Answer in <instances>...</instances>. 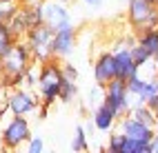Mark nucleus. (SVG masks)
<instances>
[{
	"label": "nucleus",
	"mask_w": 158,
	"mask_h": 153,
	"mask_svg": "<svg viewBox=\"0 0 158 153\" xmlns=\"http://www.w3.org/2000/svg\"><path fill=\"white\" fill-rule=\"evenodd\" d=\"M34 62L36 60H34V53H31L27 40H23V38L16 40L2 53V80H0V87L18 89L25 82V76Z\"/></svg>",
	"instance_id": "1"
},
{
	"label": "nucleus",
	"mask_w": 158,
	"mask_h": 153,
	"mask_svg": "<svg viewBox=\"0 0 158 153\" xmlns=\"http://www.w3.org/2000/svg\"><path fill=\"white\" fill-rule=\"evenodd\" d=\"M62 82H65V76H62V62L60 58H51L47 62L40 65V73H38V96L40 102L47 107H51L60 96Z\"/></svg>",
	"instance_id": "2"
},
{
	"label": "nucleus",
	"mask_w": 158,
	"mask_h": 153,
	"mask_svg": "<svg viewBox=\"0 0 158 153\" xmlns=\"http://www.w3.org/2000/svg\"><path fill=\"white\" fill-rule=\"evenodd\" d=\"M54 33H56V29H51L47 22L36 25L27 31L25 40H27V45L31 49V53H34L36 62L43 65V62L54 58Z\"/></svg>",
	"instance_id": "3"
},
{
	"label": "nucleus",
	"mask_w": 158,
	"mask_h": 153,
	"mask_svg": "<svg viewBox=\"0 0 158 153\" xmlns=\"http://www.w3.org/2000/svg\"><path fill=\"white\" fill-rule=\"evenodd\" d=\"M127 20L134 31L158 27V2H154V0H127Z\"/></svg>",
	"instance_id": "4"
},
{
	"label": "nucleus",
	"mask_w": 158,
	"mask_h": 153,
	"mask_svg": "<svg viewBox=\"0 0 158 153\" xmlns=\"http://www.w3.org/2000/svg\"><path fill=\"white\" fill-rule=\"evenodd\" d=\"M31 138V127L25 116H14L11 120L2 127L0 133V147L7 151H18L23 144H27Z\"/></svg>",
	"instance_id": "5"
},
{
	"label": "nucleus",
	"mask_w": 158,
	"mask_h": 153,
	"mask_svg": "<svg viewBox=\"0 0 158 153\" xmlns=\"http://www.w3.org/2000/svg\"><path fill=\"white\" fill-rule=\"evenodd\" d=\"M131 93H129V87H127V80L125 78H114L109 84H105V102L114 109V113L123 118L129 113L131 109Z\"/></svg>",
	"instance_id": "6"
},
{
	"label": "nucleus",
	"mask_w": 158,
	"mask_h": 153,
	"mask_svg": "<svg viewBox=\"0 0 158 153\" xmlns=\"http://www.w3.org/2000/svg\"><path fill=\"white\" fill-rule=\"evenodd\" d=\"M136 40H118L114 47V56H116V65H118V78L131 80L136 76H140V67L134 62L131 56V45Z\"/></svg>",
	"instance_id": "7"
},
{
	"label": "nucleus",
	"mask_w": 158,
	"mask_h": 153,
	"mask_svg": "<svg viewBox=\"0 0 158 153\" xmlns=\"http://www.w3.org/2000/svg\"><path fill=\"white\" fill-rule=\"evenodd\" d=\"M40 107V100L27 89H14L7 98V109L11 111L14 116H29Z\"/></svg>",
	"instance_id": "8"
},
{
	"label": "nucleus",
	"mask_w": 158,
	"mask_h": 153,
	"mask_svg": "<svg viewBox=\"0 0 158 153\" xmlns=\"http://www.w3.org/2000/svg\"><path fill=\"white\" fill-rule=\"evenodd\" d=\"M114 78H118V65H116L114 51H102L94 62V82L105 87L109 84Z\"/></svg>",
	"instance_id": "9"
},
{
	"label": "nucleus",
	"mask_w": 158,
	"mask_h": 153,
	"mask_svg": "<svg viewBox=\"0 0 158 153\" xmlns=\"http://www.w3.org/2000/svg\"><path fill=\"white\" fill-rule=\"evenodd\" d=\"M76 42H78V31H76L73 25L56 29V33H54V58H60V60L69 58L71 51L76 49Z\"/></svg>",
	"instance_id": "10"
},
{
	"label": "nucleus",
	"mask_w": 158,
	"mask_h": 153,
	"mask_svg": "<svg viewBox=\"0 0 158 153\" xmlns=\"http://www.w3.org/2000/svg\"><path fill=\"white\" fill-rule=\"evenodd\" d=\"M45 22L51 29H62V27L73 25V18H71V11L67 9L65 2L47 0V2H45Z\"/></svg>",
	"instance_id": "11"
},
{
	"label": "nucleus",
	"mask_w": 158,
	"mask_h": 153,
	"mask_svg": "<svg viewBox=\"0 0 158 153\" xmlns=\"http://www.w3.org/2000/svg\"><path fill=\"white\" fill-rule=\"evenodd\" d=\"M127 87H129V93L136 102H149L154 96H158V78H143V76H136L131 80H127Z\"/></svg>",
	"instance_id": "12"
},
{
	"label": "nucleus",
	"mask_w": 158,
	"mask_h": 153,
	"mask_svg": "<svg viewBox=\"0 0 158 153\" xmlns=\"http://www.w3.org/2000/svg\"><path fill=\"white\" fill-rule=\"evenodd\" d=\"M118 124H120V131L125 135H129V138H136V140H145V142H152V138L156 135V129L152 124H145V122L140 120H136L134 116H123L118 120Z\"/></svg>",
	"instance_id": "13"
},
{
	"label": "nucleus",
	"mask_w": 158,
	"mask_h": 153,
	"mask_svg": "<svg viewBox=\"0 0 158 153\" xmlns=\"http://www.w3.org/2000/svg\"><path fill=\"white\" fill-rule=\"evenodd\" d=\"M91 120H94V124H96L98 131H114L116 127V122H118L120 118L114 113V109L107 104V102H100L98 107H94V113H91Z\"/></svg>",
	"instance_id": "14"
},
{
	"label": "nucleus",
	"mask_w": 158,
	"mask_h": 153,
	"mask_svg": "<svg viewBox=\"0 0 158 153\" xmlns=\"http://www.w3.org/2000/svg\"><path fill=\"white\" fill-rule=\"evenodd\" d=\"M136 42L143 45L145 49H149L152 53H158V27H149V29H140L136 31Z\"/></svg>",
	"instance_id": "15"
},
{
	"label": "nucleus",
	"mask_w": 158,
	"mask_h": 153,
	"mask_svg": "<svg viewBox=\"0 0 158 153\" xmlns=\"http://www.w3.org/2000/svg\"><path fill=\"white\" fill-rule=\"evenodd\" d=\"M9 27L14 29V33L18 38H25L27 31L31 29V22H29V18H27V11H25V7H20V11L9 20Z\"/></svg>",
	"instance_id": "16"
},
{
	"label": "nucleus",
	"mask_w": 158,
	"mask_h": 153,
	"mask_svg": "<svg viewBox=\"0 0 158 153\" xmlns=\"http://www.w3.org/2000/svg\"><path fill=\"white\" fill-rule=\"evenodd\" d=\"M16 40H20V38L14 33V29L9 27V22H2V20H0V56H2Z\"/></svg>",
	"instance_id": "17"
},
{
	"label": "nucleus",
	"mask_w": 158,
	"mask_h": 153,
	"mask_svg": "<svg viewBox=\"0 0 158 153\" xmlns=\"http://www.w3.org/2000/svg\"><path fill=\"white\" fill-rule=\"evenodd\" d=\"M131 56H134V62L138 65L140 69H143L145 65H152V62H154V53H152L149 49H145L143 45H138V42L131 45Z\"/></svg>",
	"instance_id": "18"
},
{
	"label": "nucleus",
	"mask_w": 158,
	"mask_h": 153,
	"mask_svg": "<svg viewBox=\"0 0 158 153\" xmlns=\"http://www.w3.org/2000/svg\"><path fill=\"white\" fill-rule=\"evenodd\" d=\"M120 153H152L149 149V142L145 140H136V138H125V144H123V151Z\"/></svg>",
	"instance_id": "19"
},
{
	"label": "nucleus",
	"mask_w": 158,
	"mask_h": 153,
	"mask_svg": "<svg viewBox=\"0 0 158 153\" xmlns=\"http://www.w3.org/2000/svg\"><path fill=\"white\" fill-rule=\"evenodd\" d=\"M87 129H85V124H78L76 127V135H73V140H71V151H87L89 149V144H87Z\"/></svg>",
	"instance_id": "20"
},
{
	"label": "nucleus",
	"mask_w": 158,
	"mask_h": 153,
	"mask_svg": "<svg viewBox=\"0 0 158 153\" xmlns=\"http://www.w3.org/2000/svg\"><path fill=\"white\" fill-rule=\"evenodd\" d=\"M78 98V84L76 82H71V80H65L62 82V89H60V96H58V100L60 102H73Z\"/></svg>",
	"instance_id": "21"
},
{
	"label": "nucleus",
	"mask_w": 158,
	"mask_h": 153,
	"mask_svg": "<svg viewBox=\"0 0 158 153\" xmlns=\"http://www.w3.org/2000/svg\"><path fill=\"white\" fill-rule=\"evenodd\" d=\"M18 11H20V5L18 2H11V0L0 2V20H2V22H9Z\"/></svg>",
	"instance_id": "22"
},
{
	"label": "nucleus",
	"mask_w": 158,
	"mask_h": 153,
	"mask_svg": "<svg viewBox=\"0 0 158 153\" xmlns=\"http://www.w3.org/2000/svg\"><path fill=\"white\" fill-rule=\"evenodd\" d=\"M125 135L123 131L118 129V131H109V151H114V153H120L123 151V144H125Z\"/></svg>",
	"instance_id": "23"
},
{
	"label": "nucleus",
	"mask_w": 158,
	"mask_h": 153,
	"mask_svg": "<svg viewBox=\"0 0 158 153\" xmlns=\"http://www.w3.org/2000/svg\"><path fill=\"white\" fill-rule=\"evenodd\" d=\"M27 151L29 153H43L45 151V140L40 135H31L29 142H27Z\"/></svg>",
	"instance_id": "24"
},
{
	"label": "nucleus",
	"mask_w": 158,
	"mask_h": 153,
	"mask_svg": "<svg viewBox=\"0 0 158 153\" xmlns=\"http://www.w3.org/2000/svg\"><path fill=\"white\" fill-rule=\"evenodd\" d=\"M62 76L65 80H71V82H78V69L71 62H62Z\"/></svg>",
	"instance_id": "25"
},
{
	"label": "nucleus",
	"mask_w": 158,
	"mask_h": 153,
	"mask_svg": "<svg viewBox=\"0 0 158 153\" xmlns=\"http://www.w3.org/2000/svg\"><path fill=\"white\" fill-rule=\"evenodd\" d=\"M82 2H85L87 7H91V9H98V7L105 2V0H82Z\"/></svg>",
	"instance_id": "26"
},
{
	"label": "nucleus",
	"mask_w": 158,
	"mask_h": 153,
	"mask_svg": "<svg viewBox=\"0 0 158 153\" xmlns=\"http://www.w3.org/2000/svg\"><path fill=\"white\" fill-rule=\"evenodd\" d=\"M149 149H152V153H158V133L152 138V142H149Z\"/></svg>",
	"instance_id": "27"
},
{
	"label": "nucleus",
	"mask_w": 158,
	"mask_h": 153,
	"mask_svg": "<svg viewBox=\"0 0 158 153\" xmlns=\"http://www.w3.org/2000/svg\"><path fill=\"white\" fill-rule=\"evenodd\" d=\"M147 104H149V107H152V109L156 111V109H158V96H154V98H152L149 102H147Z\"/></svg>",
	"instance_id": "28"
},
{
	"label": "nucleus",
	"mask_w": 158,
	"mask_h": 153,
	"mask_svg": "<svg viewBox=\"0 0 158 153\" xmlns=\"http://www.w3.org/2000/svg\"><path fill=\"white\" fill-rule=\"evenodd\" d=\"M154 129H156V133H158V109H156V122H154Z\"/></svg>",
	"instance_id": "29"
},
{
	"label": "nucleus",
	"mask_w": 158,
	"mask_h": 153,
	"mask_svg": "<svg viewBox=\"0 0 158 153\" xmlns=\"http://www.w3.org/2000/svg\"><path fill=\"white\" fill-rule=\"evenodd\" d=\"M154 67H156V73H158V53L154 56Z\"/></svg>",
	"instance_id": "30"
},
{
	"label": "nucleus",
	"mask_w": 158,
	"mask_h": 153,
	"mask_svg": "<svg viewBox=\"0 0 158 153\" xmlns=\"http://www.w3.org/2000/svg\"><path fill=\"white\" fill-rule=\"evenodd\" d=\"M0 80H2V56H0Z\"/></svg>",
	"instance_id": "31"
},
{
	"label": "nucleus",
	"mask_w": 158,
	"mask_h": 153,
	"mask_svg": "<svg viewBox=\"0 0 158 153\" xmlns=\"http://www.w3.org/2000/svg\"><path fill=\"white\" fill-rule=\"evenodd\" d=\"M0 2H7V0H0ZM11 2H20V0H11Z\"/></svg>",
	"instance_id": "32"
},
{
	"label": "nucleus",
	"mask_w": 158,
	"mask_h": 153,
	"mask_svg": "<svg viewBox=\"0 0 158 153\" xmlns=\"http://www.w3.org/2000/svg\"><path fill=\"white\" fill-rule=\"evenodd\" d=\"M58 2H65V5H67V2H71V0H58Z\"/></svg>",
	"instance_id": "33"
},
{
	"label": "nucleus",
	"mask_w": 158,
	"mask_h": 153,
	"mask_svg": "<svg viewBox=\"0 0 158 153\" xmlns=\"http://www.w3.org/2000/svg\"><path fill=\"white\" fill-rule=\"evenodd\" d=\"M154 2H158V0H154Z\"/></svg>",
	"instance_id": "34"
},
{
	"label": "nucleus",
	"mask_w": 158,
	"mask_h": 153,
	"mask_svg": "<svg viewBox=\"0 0 158 153\" xmlns=\"http://www.w3.org/2000/svg\"><path fill=\"white\" fill-rule=\"evenodd\" d=\"M156 78H158V73H156Z\"/></svg>",
	"instance_id": "35"
}]
</instances>
